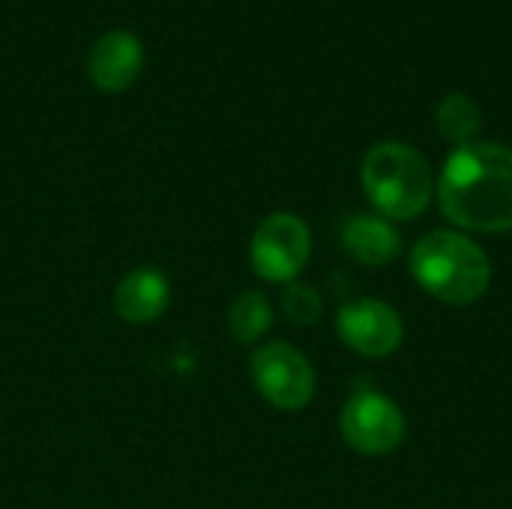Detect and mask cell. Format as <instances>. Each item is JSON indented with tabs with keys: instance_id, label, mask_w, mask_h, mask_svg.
Returning <instances> with one entry per match:
<instances>
[{
	"instance_id": "cell-9",
	"label": "cell",
	"mask_w": 512,
	"mask_h": 509,
	"mask_svg": "<svg viewBox=\"0 0 512 509\" xmlns=\"http://www.w3.org/2000/svg\"><path fill=\"white\" fill-rule=\"evenodd\" d=\"M171 303V282L156 267L129 270L114 288V312L126 324H153Z\"/></svg>"
},
{
	"instance_id": "cell-12",
	"label": "cell",
	"mask_w": 512,
	"mask_h": 509,
	"mask_svg": "<svg viewBox=\"0 0 512 509\" xmlns=\"http://www.w3.org/2000/svg\"><path fill=\"white\" fill-rule=\"evenodd\" d=\"M270 327H273V303L261 291H246L231 303L228 330H231L234 342L255 345L270 333Z\"/></svg>"
},
{
	"instance_id": "cell-3",
	"label": "cell",
	"mask_w": 512,
	"mask_h": 509,
	"mask_svg": "<svg viewBox=\"0 0 512 509\" xmlns=\"http://www.w3.org/2000/svg\"><path fill=\"white\" fill-rule=\"evenodd\" d=\"M360 183L378 216L411 222L426 213L435 195V177L426 156L405 141H378L366 150Z\"/></svg>"
},
{
	"instance_id": "cell-4",
	"label": "cell",
	"mask_w": 512,
	"mask_h": 509,
	"mask_svg": "<svg viewBox=\"0 0 512 509\" xmlns=\"http://www.w3.org/2000/svg\"><path fill=\"white\" fill-rule=\"evenodd\" d=\"M312 258V231L297 213H270L252 234V270L276 285H291Z\"/></svg>"
},
{
	"instance_id": "cell-10",
	"label": "cell",
	"mask_w": 512,
	"mask_h": 509,
	"mask_svg": "<svg viewBox=\"0 0 512 509\" xmlns=\"http://www.w3.org/2000/svg\"><path fill=\"white\" fill-rule=\"evenodd\" d=\"M342 246L363 267H387L402 252V234L378 213H357L342 228Z\"/></svg>"
},
{
	"instance_id": "cell-8",
	"label": "cell",
	"mask_w": 512,
	"mask_h": 509,
	"mask_svg": "<svg viewBox=\"0 0 512 509\" xmlns=\"http://www.w3.org/2000/svg\"><path fill=\"white\" fill-rule=\"evenodd\" d=\"M141 69H144V48L138 36L129 30H111L99 36L87 57V75L105 93L129 90L138 81Z\"/></svg>"
},
{
	"instance_id": "cell-13",
	"label": "cell",
	"mask_w": 512,
	"mask_h": 509,
	"mask_svg": "<svg viewBox=\"0 0 512 509\" xmlns=\"http://www.w3.org/2000/svg\"><path fill=\"white\" fill-rule=\"evenodd\" d=\"M282 309H285V315H288L291 324L312 327L324 315V297L318 294V288H312L306 282H291V285H285Z\"/></svg>"
},
{
	"instance_id": "cell-6",
	"label": "cell",
	"mask_w": 512,
	"mask_h": 509,
	"mask_svg": "<svg viewBox=\"0 0 512 509\" xmlns=\"http://www.w3.org/2000/svg\"><path fill=\"white\" fill-rule=\"evenodd\" d=\"M339 432L342 441L360 453V456H390L393 450L402 447L408 423L402 408L378 393V390H357L339 414Z\"/></svg>"
},
{
	"instance_id": "cell-11",
	"label": "cell",
	"mask_w": 512,
	"mask_h": 509,
	"mask_svg": "<svg viewBox=\"0 0 512 509\" xmlns=\"http://www.w3.org/2000/svg\"><path fill=\"white\" fill-rule=\"evenodd\" d=\"M435 123H438V132L450 144L465 147V144L477 141V135L483 129V111H480V105L468 93H447L438 102Z\"/></svg>"
},
{
	"instance_id": "cell-2",
	"label": "cell",
	"mask_w": 512,
	"mask_h": 509,
	"mask_svg": "<svg viewBox=\"0 0 512 509\" xmlns=\"http://www.w3.org/2000/svg\"><path fill=\"white\" fill-rule=\"evenodd\" d=\"M411 276L432 297L447 306H471L486 297L492 285V261L486 249L456 228L429 231L411 249Z\"/></svg>"
},
{
	"instance_id": "cell-7",
	"label": "cell",
	"mask_w": 512,
	"mask_h": 509,
	"mask_svg": "<svg viewBox=\"0 0 512 509\" xmlns=\"http://www.w3.org/2000/svg\"><path fill=\"white\" fill-rule=\"evenodd\" d=\"M336 333L354 354L381 360L402 348L405 324L390 303L378 297H354L339 309Z\"/></svg>"
},
{
	"instance_id": "cell-5",
	"label": "cell",
	"mask_w": 512,
	"mask_h": 509,
	"mask_svg": "<svg viewBox=\"0 0 512 509\" xmlns=\"http://www.w3.org/2000/svg\"><path fill=\"white\" fill-rule=\"evenodd\" d=\"M249 372L261 399L279 411H303L315 399V369L309 357L288 342L258 345Z\"/></svg>"
},
{
	"instance_id": "cell-1",
	"label": "cell",
	"mask_w": 512,
	"mask_h": 509,
	"mask_svg": "<svg viewBox=\"0 0 512 509\" xmlns=\"http://www.w3.org/2000/svg\"><path fill=\"white\" fill-rule=\"evenodd\" d=\"M435 195L456 231H512V147L498 141L456 147L435 180Z\"/></svg>"
}]
</instances>
